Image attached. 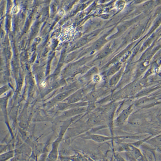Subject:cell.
<instances>
[{"label":"cell","instance_id":"obj_1","mask_svg":"<svg viewBox=\"0 0 161 161\" xmlns=\"http://www.w3.org/2000/svg\"><path fill=\"white\" fill-rule=\"evenodd\" d=\"M13 155H14L13 152H8L6 154H3V157H1V159H3V160L8 159V158H9V157H11L13 156Z\"/></svg>","mask_w":161,"mask_h":161},{"label":"cell","instance_id":"obj_2","mask_svg":"<svg viewBox=\"0 0 161 161\" xmlns=\"http://www.w3.org/2000/svg\"><path fill=\"white\" fill-rule=\"evenodd\" d=\"M19 11V9L18 6L15 5L12 10V13L14 14H16L18 13Z\"/></svg>","mask_w":161,"mask_h":161},{"label":"cell","instance_id":"obj_3","mask_svg":"<svg viewBox=\"0 0 161 161\" xmlns=\"http://www.w3.org/2000/svg\"><path fill=\"white\" fill-rule=\"evenodd\" d=\"M59 15H63L64 14V11L62 9L60 10V11H59Z\"/></svg>","mask_w":161,"mask_h":161}]
</instances>
